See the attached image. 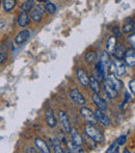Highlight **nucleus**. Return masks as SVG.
Listing matches in <instances>:
<instances>
[{"label":"nucleus","instance_id":"nucleus-13","mask_svg":"<svg viewBox=\"0 0 135 153\" xmlns=\"http://www.w3.org/2000/svg\"><path fill=\"white\" fill-rule=\"evenodd\" d=\"M100 64H101L102 66V69L103 71H104V73L106 74V69L109 68V66H110V57H109V54L106 52V51H103L102 54H101V57H100Z\"/></svg>","mask_w":135,"mask_h":153},{"label":"nucleus","instance_id":"nucleus-30","mask_svg":"<svg viewBox=\"0 0 135 153\" xmlns=\"http://www.w3.org/2000/svg\"><path fill=\"white\" fill-rule=\"evenodd\" d=\"M134 32H132L131 36H128V43H129L130 45H131L132 49H134V46H135V42H134Z\"/></svg>","mask_w":135,"mask_h":153},{"label":"nucleus","instance_id":"nucleus-35","mask_svg":"<svg viewBox=\"0 0 135 153\" xmlns=\"http://www.w3.org/2000/svg\"><path fill=\"white\" fill-rule=\"evenodd\" d=\"M125 96H126V97H125V101H124V102H123V104H122V108H123V107L125 106V104L128 102V100H129V98H130V95L128 94V93H126V95H125Z\"/></svg>","mask_w":135,"mask_h":153},{"label":"nucleus","instance_id":"nucleus-9","mask_svg":"<svg viewBox=\"0 0 135 153\" xmlns=\"http://www.w3.org/2000/svg\"><path fill=\"white\" fill-rule=\"evenodd\" d=\"M95 116H96L97 121H99L102 125H104V126H109V125H110V120H109V118L107 117L106 114H104L102 111L97 108L95 111Z\"/></svg>","mask_w":135,"mask_h":153},{"label":"nucleus","instance_id":"nucleus-29","mask_svg":"<svg viewBox=\"0 0 135 153\" xmlns=\"http://www.w3.org/2000/svg\"><path fill=\"white\" fill-rule=\"evenodd\" d=\"M126 141H127V137H126V135H121V137L117 139V141H115V142H117V144L119 146H123V145H125Z\"/></svg>","mask_w":135,"mask_h":153},{"label":"nucleus","instance_id":"nucleus-23","mask_svg":"<svg viewBox=\"0 0 135 153\" xmlns=\"http://www.w3.org/2000/svg\"><path fill=\"white\" fill-rule=\"evenodd\" d=\"M67 145H68V149L70 153H85L84 149H83L81 146L75 145L72 142H69V143H67Z\"/></svg>","mask_w":135,"mask_h":153},{"label":"nucleus","instance_id":"nucleus-27","mask_svg":"<svg viewBox=\"0 0 135 153\" xmlns=\"http://www.w3.org/2000/svg\"><path fill=\"white\" fill-rule=\"evenodd\" d=\"M45 8H46V10L49 13V14H54L55 12H56V5H55L53 2H46V6H45Z\"/></svg>","mask_w":135,"mask_h":153},{"label":"nucleus","instance_id":"nucleus-36","mask_svg":"<svg viewBox=\"0 0 135 153\" xmlns=\"http://www.w3.org/2000/svg\"><path fill=\"white\" fill-rule=\"evenodd\" d=\"M113 33H114V36H115V38H117V36H119L120 34H121L119 27H115V28H113Z\"/></svg>","mask_w":135,"mask_h":153},{"label":"nucleus","instance_id":"nucleus-22","mask_svg":"<svg viewBox=\"0 0 135 153\" xmlns=\"http://www.w3.org/2000/svg\"><path fill=\"white\" fill-rule=\"evenodd\" d=\"M18 23H19V25H20V26H22V27L27 26V25L30 23V19H29V16L27 15V13L22 12L20 15H19Z\"/></svg>","mask_w":135,"mask_h":153},{"label":"nucleus","instance_id":"nucleus-32","mask_svg":"<svg viewBox=\"0 0 135 153\" xmlns=\"http://www.w3.org/2000/svg\"><path fill=\"white\" fill-rule=\"evenodd\" d=\"M6 59H7V53H5V52L0 53V65L3 64Z\"/></svg>","mask_w":135,"mask_h":153},{"label":"nucleus","instance_id":"nucleus-19","mask_svg":"<svg viewBox=\"0 0 135 153\" xmlns=\"http://www.w3.org/2000/svg\"><path fill=\"white\" fill-rule=\"evenodd\" d=\"M117 45V38L115 36H110L109 40L107 41V45H106V52L108 54H113L115 50V47Z\"/></svg>","mask_w":135,"mask_h":153},{"label":"nucleus","instance_id":"nucleus-21","mask_svg":"<svg viewBox=\"0 0 135 153\" xmlns=\"http://www.w3.org/2000/svg\"><path fill=\"white\" fill-rule=\"evenodd\" d=\"M50 143H51V146H52L53 150H54V153H65V150L61 147L60 143H59L57 137H51Z\"/></svg>","mask_w":135,"mask_h":153},{"label":"nucleus","instance_id":"nucleus-31","mask_svg":"<svg viewBox=\"0 0 135 153\" xmlns=\"http://www.w3.org/2000/svg\"><path fill=\"white\" fill-rule=\"evenodd\" d=\"M129 89L131 91L132 94H135V80L134 79H131L129 82Z\"/></svg>","mask_w":135,"mask_h":153},{"label":"nucleus","instance_id":"nucleus-10","mask_svg":"<svg viewBox=\"0 0 135 153\" xmlns=\"http://www.w3.org/2000/svg\"><path fill=\"white\" fill-rule=\"evenodd\" d=\"M45 116H46V122L48 124V126L50 127H55L57 124L56 118L54 116V113L51 108H47L45 111Z\"/></svg>","mask_w":135,"mask_h":153},{"label":"nucleus","instance_id":"nucleus-11","mask_svg":"<svg viewBox=\"0 0 135 153\" xmlns=\"http://www.w3.org/2000/svg\"><path fill=\"white\" fill-rule=\"evenodd\" d=\"M107 80L112 85V87L114 88V90L117 93L121 91V89L123 88V83H122V81L120 80V79H117V77L115 76L114 74H109L108 76H107Z\"/></svg>","mask_w":135,"mask_h":153},{"label":"nucleus","instance_id":"nucleus-5","mask_svg":"<svg viewBox=\"0 0 135 153\" xmlns=\"http://www.w3.org/2000/svg\"><path fill=\"white\" fill-rule=\"evenodd\" d=\"M44 13H45V7L43 6V4H38L31 10V19L33 21H35V22H40L42 20L43 16H44Z\"/></svg>","mask_w":135,"mask_h":153},{"label":"nucleus","instance_id":"nucleus-37","mask_svg":"<svg viewBox=\"0 0 135 153\" xmlns=\"http://www.w3.org/2000/svg\"><path fill=\"white\" fill-rule=\"evenodd\" d=\"M6 26V22L5 21H0V30H1L3 27Z\"/></svg>","mask_w":135,"mask_h":153},{"label":"nucleus","instance_id":"nucleus-28","mask_svg":"<svg viewBox=\"0 0 135 153\" xmlns=\"http://www.w3.org/2000/svg\"><path fill=\"white\" fill-rule=\"evenodd\" d=\"M96 57H97L96 52H94V51H89V52H87L86 54H85V61H86L87 62H93L96 59Z\"/></svg>","mask_w":135,"mask_h":153},{"label":"nucleus","instance_id":"nucleus-14","mask_svg":"<svg viewBox=\"0 0 135 153\" xmlns=\"http://www.w3.org/2000/svg\"><path fill=\"white\" fill-rule=\"evenodd\" d=\"M29 36H30V32H29V30L24 29V30L20 31L18 34H17L16 38H15V42H16V44H18V45L23 44L24 42H26L27 39L29 38Z\"/></svg>","mask_w":135,"mask_h":153},{"label":"nucleus","instance_id":"nucleus-4","mask_svg":"<svg viewBox=\"0 0 135 153\" xmlns=\"http://www.w3.org/2000/svg\"><path fill=\"white\" fill-rule=\"evenodd\" d=\"M58 117H59V120H60V123H61V126H63V131H65V132L70 133L71 130H72V126H71V123H70V121H69L68 115L63 111H58Z\"/></svg>","mask_w":135,"mask_h":153},{"label":"nucleus","instance_id":"nucleus-1","mask_svg":"<svg viewBox=\"0 0 135 153\" xmlns=\"http://www.w3.org/2000/svg\"><path fill=\"white\" fill-rule=\"evenodd\" d=\"M84 131H85V133H86L87 137L95 142L100 143V142H102L103 140H104L103 133L97 128V127H95V125L86 124L84 126Z\"/></svg>","mask_w":135,"mask_h":153},{"label":"nucleus","instance_id":"nucleus-3","mask_svg":"<svg viewBox=\"0 0 135 153\" xmlns=\"http://www.w3.org/2000/svg\"><path fill=\"white\" fill-rule=\"evenodd\" d=\"M80 114L82 115V117L87 121V124L95 125L96 123L98 122L97 119H96L95 113H94L91 108H89V107H81V108H80Z\"/></svg>","mask_w":135,"mask_h":153},{"label":"nucleus","instance_id":"nucleus-6","mask_svg":"<svg viewBox=\"0 0 135 153\" xmlns=\"http://www.w3.org/2000/svg\"><path fill=\"white\" fill-rule=\"evenodd\" d=\"M70 97H71V99H72V100L78 105H84L85 102H86V101H85V98L83 97V95L81 94V93L79 92L77 89L71 90Z\"/></svg>","mask_w":135,"mask_h":153},{"label":"nucleus","instance_id":"nucleus-2","mask_svg":"<svg viewBox=\"0 0 135 153\" xmlns=\"http://www.w3.org/2000/svg\"><path fill=\"white\" fill-rule=\"evenodd\" d=\"M109 70H110V74H117L120 76L124 75L126 73V65L122 59H114L110 62L109 66Z\"/></svg>","mask_w":135,"mask_h":153},{"label":"nucleus","instance_id":"nucleus-17","mask_svg":"<svg viewBox=\"0 0 135 153\" xmlns=\"http://www.w3.org/2000/svg\"><path fill=\"white\" fill-rule=\"evenodd\" d=\"M89 80V85L91 87V89L93 90L95 94H99V92L101 91V85H100V81L96 78L95 76H91Z\"/></svg>","mask_w":135,"mask_h":153},{"label":"nucleus","instance_id":"nucleus-34","mask_svg":"<svg viewBox=\"0 0 135 153\" xmlns=\"http://www.w3.org/2000/svg\"><path fill=\"white\" fill-rule=\"evenodd\" d=\"M26 153H38V151H36L33 147H27L26 148Z\"/></svg>","mask_w":135,"mask_h":153},{"label":"nucleus","instance_id":"nucleus-20","mask_svg":"<svg viewBox=\"0 0 135 153\" xmlns=\"http://www.w3.org/2000/svg\"><path fill=\"white\" fill-rule=\"evenodd\" d=\"M125 52H126V48H125V45L124 44H117V47H115V50L113 52V56L115 57L117 59H122L125 55Z\"/></svg>","mask_w":135,"mask_h":153},{"label":"nucleus","instance_id":"nucleus-38","mask_svg":"<svg viewBox=\"0 0 135 153\" xmlns=\"http://www.w3.org/2000/svg\"><path fill=\"white\" fill-rule=\"evenodd\" d=\"M123 153H131V152H130V151H129V150H128V149H124Z\"/></svg>","mask_w":135,"mask_h":153},{"label":"nucleus","instance_id":"nucleus-8","mask_svg":"<svg viewBox=\"0 0 135 153\" xmlns=\"http://www.w3.org/2000/svg\"><path fill=\"white\" fill-rule=\"evenodd\" d=\"M124 59H125V62L129 67H133L135 65V51L134 49L130 48L127 49L124 55Z\"/></svg>","mask_w":135,"mask_h":153},{"label":"nucleus","instance_id":"nucleus-26","mask_svg":"<svg viewBox=\"0 0 135 153\" xmlns=\"http://www.w3.org/2000/svg\"><path fill=\"white\" fill-rule=\"evenodd\" d=\"M3 6L6 12H10V10H12L16 6V1L15 0H5L3 2Z\"/></svg>","mask_w":135,"mask_h":153},{"label":"nucleus","instance_id":"nucleus-15","mask_svg":"<svg viewBox=\"0 0 135 153\" xmlns=\"http://www.w3.org/2000/svg\"><path fill=\"white\" fill-rule=\"evenodd\" d=\"M77 77H78L79 82H80L82 85H84V87H87V85H89V77L83 69H79V70L77 71Z\"/></svg>","mask_w":135,"mask_h":153},{"label":"nucleus","instance_id":"nucleus-24","mask_svg":"<svg viewBox=\"0 0 135 153\" xmlns=\"http://www.w3.org/2000/svg\"><path fill=\"white\" fill-rule=\"evenodd\" d=\"M134 22L132 21V19H126V23L123 27L124 32H133L134 31Z\"/></svg>","mask_w":135,"mask_h":153},{"label":"nucleus","instance_id":"nucleus-12","mask_svg":"<svg viewBox=\"0 0 135 153\" xmlns=\"http://www.w3.org/2000/svg\"><path fill=\"white\" fill-rule=\"evenodd\" d=\"M103 87H104L105 93H106L107 96H108L109 98H115V97H117V92L115 91L114 88L112 87V85H111L107 79H105L104 82H103Z\"/></svg>","mask_w":135,"mask_h":153},{"label":"nucleus","instance_id":"nucleus-25","mask_svg":"<svg viewBox=\"0 0 135 153\" xmlns=\"http://www.w3.org/2000/svg\"><path fill=\"white\" fill-rule=\"evenodd\" d=\"M34 5V1L33 0H27V1H24L22 4H21V8L23 10V12H29L33 8Z\"/></svg>","mask_w":135,"mask_h":153},{"label":"nucleus","instance_id":"nucleus-33","mask_svg":"<svg viewBox=\"0 0 135 153\" xmlns=\"http://www.w3.org/2000/svg\"><path fill=\"white\" fill-rule=\"evenodd\" d=\"M115 147H117V142L114 141V142H113V143H112V144H111V145H110V147L108 148V150H107V153H110L111 151H112L113 149H114Z\"/></svg>","mask_w":135,"mask_h":153},{"label":"nucleus","instance_id":"nucleus-39","mask_svg":"<svg viewBox=\"0 0 135 153\" xmlns=\"http://www.w3.org/2000/svg\"><path fill=\"white\" fill-rule=\"evenodd\" d=\"M65 153H70V152H69V151H68V152H65Z\"/></svg>","mask_w":135,"mask_h":153},{"label":"nucleus","instance_id":"nucleus-7","mask_svg":"<svg viewBox=\"0 0 135 153\" xmlns=\"http://www.w3.org/2000/svg\"><path fill=\"white\" fill-rule=\"evenodd\" d=\"M93 101L96 105H97V108L100 111H106L107 109V103L101 96H99L98 94H93Z\"/></svg>","mask_w":135,"mask_h":153},{"label":"nucleus","instance_id":"nucleus-18","mask_svg":"<svg viewBox=\"0 0 135 153\" xmlns=\"http://www.w3.org/2000/svg\"><path fill=\"white\" fill-rule=\"evenodd\" d=\"M35 145L42 153H51L48 144H47L44 140L40 139V137H36L35 139Z\"/></svg>","mask_w":135,"mask_h":153},{"label":"nucleus","instance_id":"nucleus-16","mask_svg":"<svg viewBox=\"0 0 135 153\" xmlns=\"http://www.w3.org/2000/svg\"><path fill=\"white\" fill-rule=\"evenodd\" d=\"M71 135H72V143L75 144V145L77 146H82L83 144V139L82 137H81V134L78 132V131L76 130L75 128H73L72 130H71Z\"/></svg>","mask_w":135,"mask_h":153}]
</instances>
